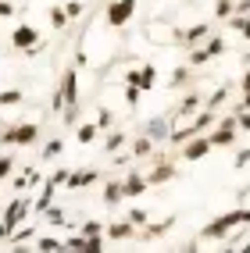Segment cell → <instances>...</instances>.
Wrapping results in <instances>:
<instances>
[{
  "instance_id": "816d5d0a",
  "label": "cell",
  "mask_w": 250,
  "mask_h": 253,
  "mask_svg": "<svg viewBox=\"0 0 250 253\" xmlns=\"http://www.w3.org/2000/svg\"><path fill=\"white\" fill-rule=\"evenodd\" d=\"M247 43H250V40H247ZM247 64H250V46H247Z\"/></svg>"
},
{
  "instance_id": "d6986e66",
  "label": "cell",
  "mask_w": 250,
  "mask_h": 253,
  "mask_svg": "<svg viewBox=\"0 0 250 253\" xmlns=\"http://www.w3.org/2000/svg\"><path fill=\"white\" fill-rule=\"evenodd\" d=\"M190 72H193L190 64H179V68L172 72V79H168V86H172V89H186V82H190Z\"/></svg>"
},
{
  "instance_id": "52a82bcc",
  "label": "cell",
  "mask_w": 250,
  "mask_h": 253,
  "mask_svg": "<svg viewBox=\"0 0 250 253\" xmlns=\"http://www.w3.org/2000/svg\"><path fill=\"white\" fill-rule=\"evenodd\" d=\"M11 46L22 50V54L36 50V46H40V29H36V25H18V29L11 32Z\"/></svg>"
},
{
  "instance_id": "603a6c76",
  "label": "cell",
  "mask_w": 250,
  "mask_h": 253,
  "mask_svg": "<svg viewBox=\"0 0 250 253\" xmlns=\"http://www.w3.org/2000/svg\"><path fill=\"white\" fill-rule=\"evenodd\" d=\"M36 250H40V253H64V243H61V239H50V235H40V239H36Z\"/></svg>"
},
{
  "instance_id": "ab89813d",
  "label": "cell",
  "mask_w": 250,
  "mask_h": 253,
  "mask_svg": "<svg viewBox=\"0 0 250 253\" xmlns=\"http://www.w3.org/2000/svg\"><path fill=\"white\" fill-rule=\"evenodd\" d=\"M236 128L240 132H250V111H243V107L236 111Z\"/></svg>"
},
{
  "instance_id": "5b68a950",
  "label": "cell",
  "mask_w": 250,
  "mask_h": 253,
  "mask_svg": "<svg viewBox=\"0 0 250 253\" xmlns=\"http://www.w3.org/2000/svg\"><path fill=\"white\" fill-rule=\"evenodd\" d=\"M57 93L64 100V107H79V68H75V64H72V68H64Z\"/></svg>"
},
{
  "instance_id": "c3c4849f",
  "label": "cell",
  "mask_w": 250,
  "mask_h": 253,
  "mask_svg": "<svg viewBox=\"0 0 250 253\" xmlns=\"http://www.w3.org/2000/svg\"><path fill=\"white\" fill-rule=\"evenodd\" d=\"M240 89H250V64H247V72H243V79H240Z\"/></svg>"
},
{
  "instance_id": "74e56055",
  "label": "cell",
  "mask_w": 250,
  "mask_h": 253,
  "mask_svg": "<svg viewBox=\"0 0 250 253\" xmlns=\"http://www.w3.org/2000/svg\"><path fill=\"white\" fill-rule=\"evenodd\" d=\"M129 221L140 228V225H147V221H150V217H147V211H143V207H132V211H129Z\"/></svg>"
},
{
  "instance_id": "ffe728a7",
  "label": "cell",
  "mask_w": 250,
  "mask_h": 253,
  "mask_svg": "<svg viewBox=\"0 0 250 253\" xmlns=\"http://www.w3.org/2000/svg\"><path fill=\"white\" fill-rule=\"evenodd\" d=\"M150 154H154V139H150V136H140L136 143H132V161H136V157H150Z\"/></svg>"
},
{
  "instance_id": "8992f818",
  "label": "cell",
  "mask_w": 250,
  "mask_h": 253,
  "mask_svg": "<svg viewBox=\"0 0 250 253\" xmlns=\"http://www.w3.org/2000/svg\"><path fill=\"white\" fill-rule=\"evenodd\" d=\"M29 211H32V200L18 193V196H14L11 204H7V211H4V217H0V221H7L11 228H18V225L25 221V217H29Z\"/></svg>"
},
{
  "instance_id": "5bb4252c",
  "label": "cell",
  "mask_w": 250,
  "mask_h": 253,
  "mask_svg": "<svg viewBox=\"0 0 250 253\" xmlns=\"http://www.w3.org/2000/svg\"><path fill=\"white\" fill-rule=\"evenodd\" d=\"M211 32H214V25H211V22H200V25H193V29H186V32H182V36H179V40H182V43H186V46L193 50L197 43H204V40L211 36Z\"/></svg>"
},
{
  "instance_id": "60d3db41",
  "label": "cell",
  "mask_w": 250,
  "mask_h": 253,
  "mask_svg": "<svg viewBox=\"0 0 250 253\" xmlns=\"http://www.w3.org/2000/svg\"><path fill=\"white\" fill-rule=\"evenodd\" d=\"M247 164H250V146H247V150H240V154L232 157V168H236V171H240V168H247Z\"/></svg>"
},
{
  "instance_id": "cb8c5ba5",
  "label": "cell",
  "mask_w": 250,
  "mask_h": 253,
  "mask_svg": "<svg viewBox=\"0 0 250 253\" xmlns=\"http://www.w3.org/2000/svg\"><path fill=\"white\" fill-rule=\"evenodd\" d=\"M232 14H236V0H214V18L218 22L232 18Z\"/></svg>"
},
{
  "instance_id": "8d00e7d4",
  "label": "cell",
  "mask_w": 250,
  "mask_h": 253,
  "mask_svg": "<svg viewBox=\"0 0 250 253\" xmlns=\"http://www.w3.org/2000/svg\"><path fill=\"white\" fill-rule=\"evenodd\" d=\"M61 122H64V128H75V125H79V107H64V118H61Z\"/></svg>"
},
{
  "instance_id": "681fc988",
  "label": "cell",
  "mask_w": 250,
  "mask_h": 253,
  "mask_svg": "<svg viewBox=\"0 0 250 253\" xmlns=\"http://www.w3.org/2000/svg\"><path fill=\"white\" fill-rule=\"evenodd\" d=\"M243 111H250V89H243Z\"/></svg>"
},
{
  "instance_id": "7bdbcfd3",
  "label": "cell",
  "mask_w": 250,
  "mask_h": 253,
  "mask_svg": "<svg viewBox=\"0 0 250 253\" xmlns=\"http://www.w3.org/2000/svg\"><path fill=\"white\" fill-rule=\"evenodd\" d=\"M125 104H129V107L140 104V89H136V86H125Z\"/></svg>"
},
{
  "instance_id": "ac0fdd59",
  "label": "cell",
  "mask_w": 250,
  "mask_h": 253,
  "mask_svg": "<svg viewBox=\"0 0 250 253\" xmlns=\"http://www.w3.org/2000/svg\"><path fill=\"white\" fill-rule=\"evenodd\" d=\"M154 86H157V68H154V64H143V68H140V93L154 89Z\"/></svg>"
},
{
  "instance_id": "f6af8a7d",
  "label": "cell",
  "mask_w": 250,
  "mask_h": 253,
  "mask_svg": "<svg viewBox=\"0 0 250 253\" xmlns=\"http://www.w3.org/2000/svg\"><path fill=\"white\" fill-rule=\"evenodd\" d=\"M11 14H14V4L11 0H0V18H11Z\"/></svg>"
},
{
  "instance_id": "8fae6325",
  "label": "cell",
  "mask_w": 250,
  "mask_h": 253,
  "mask_svg": "<svg viewBox=\"0 0 250 253\" xmlns=\"http://www.w3.org/2000/svg\"><path fill=\"white\" fill-rule=\"evenodd\" d=\"M150 189L147 185V175L143 171H129L125 178H122V193H125V200H136V196H143Z\"/></svg>"
},
{
  "instance_id": "7402d4cb",
  "label": "cell",
  "mask_w": 250,
  "mask_h": 253,
  "mask_svg": "<svg viewBox=\"0 0 250 253\" xmlns=\"http://www.w3.org/2000/svg\"><path fill=\"white\" fill-rule=\"evenodd\" d=\"M125 146V132H107L104 136V154H118Z\"/></svg>"
},
{
  "instance_id": "e575fe53",
  "label": "cell",
  "mask_w": 250,
  "mask_h": 253,
  "mask_svg": "<svg viewBox=\"0 0 250 253\" xmlns=\"http://www.w3.org/2000/svg\"><path fill=\"white\" fill-rule=\"evenodd\" d=\"M32 235H36V228H14L11 232V246H18L22 239H32Z\"/></svg>"
},
{
  "instance_id": "7dc6e473",
  "label": "cell",
  "mask_w": 250,
  "mask_h": 253,
  "mask_svg": "<svg viewBox=\"0 0 250 253\" xmlns=\"http://www.w3.org/2000/svg\"><path fill=\"white\" fill-rule=\"evenodd\" d=\"M236 14H250V0H236Z\"/></svg>"
},
{
  "instance_id": "44dd1931",
  "label": "cell",
  "mask_w": 250,
  "mask_h": 253,
  "mask_svg": "<svg viewBox=\"0 0 250 253\" xmlns=\"http://www.w3.org/2000/svg\"><path fill=\"white\" fill-rule=\"evenodd\" d=\"M97 136H100V128H97L93 122H86V125H79V128H75V139H79L82 146H86V143H97Z\"/></svg>"
},
{
  "instance_id": "83f0119b",
  "label": "cell",
  "mask_w": 250,
  "mask_h": 253,
  "mask_svg": "<svg viewBox=\"0 0 250 253\" xmlns=\"http://www.w3.org/2000/svg\"><path fill=\"white\" fill-rule=\"evenodd\" d=\"M61 154H64V139H50L43 146V161H57Z\"/></svg>"
},
{
  "instance_id": "d6a6232c",
  "label": "cell",
  "mask_w": 250,
  "mask_h": 253,
  "mask_svg": "<svg viewBox=\"0 0 250 253\" xmlns=\"http://www.w3.org/2000/svg\"><path fill=\"white\" fill-rule=\"evenodd\" d=\"M43 217H47V225H61V221H64V211H61V207H54V204H50V207L43 211Z\"/></svg>"
},
{
  "instance_id": "6da1fadb",
  "label": "cell",
  "mask_w": 250,
  "mask_h": 253,
  "mask_svg": "<svg viewBox=\"0 0 250 253\" xmlns=\"http://www.w3.org/2000/svg\"><path fill=\"white\" fill-rule=\"evenodd\" d=\"M240 225H250V207H236V211H225L218 217H211V221L197 232V243H222V239H229V232L240 228Z\"/></svg>"
},
{
  "instance_id": "4fadbf2b",
  "label": "cell",
  "mask_w": 250,
  "mask_h": 253,
  "mask_svg": "<svg viewBox=\"0 0 250 253\" xmlns=\"http://www.w3.org/2000/svg\"><path fill=\"white\" fill-rule=\"evenodd\" d=\"M104 239H114V243H125V239H136V225L129 221H114V225H104Z\"/></svg>"
},
{
  "instance_id": "d4e9b609",
  "label": "cell",
  "mask_w": 250,
  "mask_h": 253,
  "mask_svg": "<svg viewBox=\"0 0 250 253\" xmlns=\"http://www.w3.org/2000/svg\"><path fill=\"white\" fill-rule=\"evenodd\" d=\"M225 22H229V29H236L243 40H250V18L247 14H232V18H225Z\"/></svg>"
},
{
  "instance_id": "7a4b0ae2",
  "label": "cell",
  "mask_w": 250,
  "mask_h": 253,
  "mask_svg": "<svg viewBox=\"0 0 250 253\" xmlns=\"http://www.w3.org/2000/svg\"><path fill=\"white\" fill-rule=\"evenodd\" d=\"M222 54H225V40H222V36H214V32H211V36L204 40V46H193V50H190L186 64H190V68H204L207 61L222 57Z\"/></svg>"
},
{
  "instance_id": "d590c367",
  "label": "cell",
  "mask_w": 250,
  "mask_h": 253,
  "mask_svg": "<svg viewBox=\"0 0 250 253\" xmlns=\"http://www.w3.org/2000/svg\"><path fill=\"white\" fill-rule=\"evenodd\" d=\"M50 25H54V29H64V25H68V18H64L61 7H50Z\"/></svg>"
},
{
  "instance_id": "ee69618b",
  "label": "cell",
  "mask_w": 250,
  "mask_h": 253,
  "mask_svg": "<svg viewBox=\"0 0 250 253\" xmlns=\"http://www.w3.org/2000/svg\"><path fill=\"white\" fill-rule=\"evenodd\" d=\"M125 86H136L140 89V68H129L125 72Z\"/></svg>"
},
{
  "instance_id": "f35d334b",
  "label": "cell",
  "mask_w": 250,
  "mask_h": 253,
  "mask_svg": "<svg viewBox=\"0 0 250 253\" xmlns=\"http://www.w3.org/2000/svg\"><path fill=\"white\" fill-rule=\"evenodd\" d=\"M68 171H72V168H57V171H50V182H54L57 189H61V185L68 182Z\"/></svg>"
},
{
  "instance_id": "7c38bea8",
  "label": "cell",
  "mask_w": 250,
  "mask_h": 253,
  "mask_svg": "<svg viewBox=\"0 0 250 253\" xmlns=\"http://www.w3.org/2000/svg\"><path fill=\"white\" fill-rule=\"evenodd\" d=\"M175 175H179V171H175L172 161H157L154 171H147V185H150V189H154V185H168Z\"/></svg>"
},
{
  "instance_id": "b9f144b4",
  "label": "cell",
  "mask_w": 250,
  "mask_h": 253,
  "mask_svg": "<svg viewBox=\"0 0 250 253\" xmlns=\"http://www.w3.org/2000/svg\"><path fill=\"white\" fill-rule=\"evenodd\" d=\"M22 175H25V185H40V182H43V175L36 171V168H25Z\"/></svg>"
},
{
  "instance_id": "277c9868",
  "label": "cell",
  "mask_w": 250,
  "mask_h": 253,
  "mask_svg": "<svg viewBox=\"0 0 250 253\" xmlns=\"http://www.w3.org/2000/svg\"><path fill=\"white\" fill-rule=\"evenodd\" d=\"M132 14H136V0H111L104 7V18L111 29H125L132 22Z\"/></svg>"
},
{
  "instance_id": "f1b7e54d",
  "label": "cell",
  "mask_w": 250,
  "mask_h": 253,
  "mask_svg": "<svg viewBox=\"0 0 250 253\" xmlns=\"http://www.w3.org/2000/svg\"><path fill=\"white\" fill-rule=\"evenodd\" d=\"M61 11H64V18H68V22H75L86 7H82V0H64V7H61Z\"/></svg>"
},
{
  "instance_id": "bcb514c9",
  "label": "cell",
  "mask_w": 250,
  "mask_h": 253,
  "mask_svg": "<svg viewBox=\"0 0 250 253\" xmlns=\"http://www.w3.org/2000/svg\"><path fill=\"white\" fill-rule=\"evenodd\" d=\"M11 232H14V228H11L7 221H0V243H7V239H11Z\"/></svg>"
},
{
  "instance_id": "30bf717a",
  "label": "cell",
  "mask_w": 250,
  "mask_h": 253,
  "mask_svg": "<svg viewBox=\"0 0 250 253\" xmlns=\"http://www.w3.org/2000/svg\"><path fill=\"white\" fill-rule=\"evenodd\" d=\"M97 182H100L97 168H82V171H68V182H64V185L75 193V189H90V185H97Z\"/></svg>"
},
{
  "instance_id": "4dcf8cb0",
  "label": "cell",
  "mask_w": 250,
  "mask_h": 253,
  "mask_svg": "<svg viewBox=\"0 0 250 253\" xmlns=\"http://www.w3.org/2000/svg\"><path fill=\"white\" fill-rule=\"evenodd\" d=\"M93 125H97L100 132H107V128L114 125V114H111L107 107H100V111H97V122H93Z\"/></svg>"
},
{
  "instance_id": "1f68e13d",
  "label": "cell",
  "mask_w": 250,
  "mask_h": 253,
  "mask_svg": "<svg viewBox=\"0 0 250 253\" xmlns=\"http://www.w3.org/2000/svg\"><path fill=\"white\" fill-rule=\"evenodd\" d=\"M14 175V157L11 154H0V182H7Z\"/></svg>"
},
{
  "instance_id": "3957f363",
  "label": "cell",
  "mask_w": 250,
  "mask_h": 253,
  "mask_svg": "<svg viewBox=\"0 0 250 253\" xmlns=\"http://www.w3.org/2000/svg\"><path fill=\"white\" fill-rule=\"evenodd\" d=\"M40 139V125L36 122H22V125H7L0 132V143L4 146H32Z\"/></svg>"
},
{
  "instance_id": "e0dca14e",
  "label": "cell",
  "mask_w": 250,
  "mask_h": 253,
  "mask_svg": "<svg viewBox=\"0 0 250 253\" xmlns=\"http://www.w3.org/2000/svg\"><path fill=\"white\" fill-rule=\"evenodd\" d=\"M200 107V93H186V96H182V104H179V111H175V118H190V111H197Z\"/></svg>"
},
{
  "instance_id": "9a60e30c",
  "label": "cell",
  "mask_w": 250,
  "mask_h": 253,
  "mask_svg": "<svg viewBox=\"0 0 250 253\" xmlns=\"http://www.w3.org/2000/svg\"><path fill=\"white\" fill-rule=\"evenodd\" d=\"M125 200V193H122V178H107L104 182V204L107 207H118Z\"/></svg>"
},
{
  "instance_id": "f907efd6",
  "label": "cell",
  "mask_w": 250,
  "mask_h": 253,
  "mask_svg": "<svg viewBox=\"0 0 250 253\" xmlns=\"http://www.w3.org/2000/svg\"><path fill=\"white\" fill-rule=\"evenodd\" d=\"M197 246H200V243H197V239H193V243H190V246H186V250H182V253H197Z\"/></svg>"
},
{
  "instance_id": "836d02e7",
  "label": "cell",
  "mask_w": 250,
  "mask_h": 253,
  "mask_svg": "<svg viewBox=\"0 0 250 253\" xmlns=\"http://www.w3.org/2000/svg\"><path fill=\"white\" fill-rule=\"evenodd\" d=\"M79 235H86V239H97V235H104V225H100V221H86Z\"/></svg>"
},
{
  "instance_id": "2e32d148",
  "label": "cell",
  "mask_w": 250,
  "mask_h": 253,
  "mask_svg": "<svg viewBox=\"0 0 250 253\" xmlns=\"http://www.w3.org/2000/svg\"><path fill=\"white\" fill-rule=\"evenodd\" d=\"M147 136L150 139H168V122H164V118H150V122H147Z\"/></svg>"
},
{
  "instance_id": "4316f807",
  "label": "cell",
  "mask_w": 250,
  "mask_h": 253,
  "mask_svg": "<svg viewBox=\"0 0 250 253\" xmlns=\"http://www.w3.org/2000/svg\"><path fill=\"white\" fill-rule=\"evenodd\" d=\"M225 100H229V86H218V89H214V93L207 96V104H204V107H207V111H218V107L225 104Z\"/></svg>"
},
{
  "instance_id": "ba28073f",
  "label": "cell",
  "mask_w": 250,
  "mask_h": 253,
  "mask_svg": "<svg viewBox=\"0 0 250 253\" xmlns=\"http://www.w3.org/2000/svg\"><path fill=\"white\" fill-rule=\"evenodd\" d=\"M172 225H175V214H168L164 221H147V225L136 228V239L140 243H154V239H161V235H168Z\"/></svg>"
},
{
  "instance_id": "f546056e",
  "label": "cell",
  "mask_w": 250,
  "mask_h": 253,
  "mask_svg": "<svg viewBox=\"0 0 250 253\" xmlns=\"http://www.w3.org/2000/svg\"><path fill=\"white\" fill-rule=\"evenodd\" d=\"M22 104V89H0V107H14Z\"/></svg>"
},
{
  "instance_id": "484cf974",
  "label": "cell",
  "mask_w": 250,
  "mask_h": 253,
  "mask_svg": "<svg viewBox=\"0 0 250 253\" xmlns=\"http://www.w3.org/2000/svg\"><path fill=\"white\" fill-rule=\"evenodd\" d=\"M64 253H104V235H97V239H86L82 246H75V250H64Z\"/></svg>"
},
{
  "instance_id": "9c48e42d",
  "label": "cell",
  "mask_w": 250,
  "mask_h": 253,
  "mask_svg": "<svg viewBox=\"0 0 250 253\" xmlns=\"http://www.w3.org/2000/svg\"><path fill=\"white\" fill-rule=\"evenodd\" d=\"M211 150H214V146H211V139H207V132H204V136H193L186 146H182V161H190V164H193V161H204Z\"/></svg>"
}]
</instances>
